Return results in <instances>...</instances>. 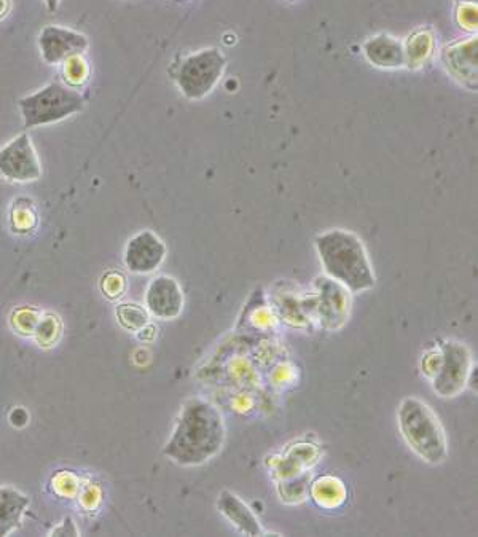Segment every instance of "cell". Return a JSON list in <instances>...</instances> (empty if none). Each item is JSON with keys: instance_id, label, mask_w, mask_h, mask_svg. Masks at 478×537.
I'll return each instance as SVG.
<instances>
[{"instance_id": "obj_21", "label": "cell", "mask_w": 478, "mask_h": 537, "mask_svg": "<svg viewBox=\"0 0 478 537\" xmlns=\"http://www.w3.org/2000/svg\"><path fill=\"white\" fill-rule=\"evenodd\" d=\"M101 291L109 300H117L126 291V279L118 271H107L101 278Z\"/></svg>"}, {"instance_id": "obj_16", "label": "cell", "mask_w": 478, "mask_h": 537, "mask_svg": "<svg viewBox=\"0 0 478 537\" xmlns=\"http://www.w3.org/2000/svg\"><path fill=\"white\" fill-rule=\"evenodd\" d=\"M115 316L123 329L138 334L149 324V311L138 303H120L115 308Z\"/></svg>"}, {"instance_id": "obj_13", "label": "cell", "mask_w": 478, "mask_h": 537, "mask_svg": "<svg viewBox=\"0 0 478 537\" xmlns=\"http://www.w3.org/2000/svg\"><path fill=\"white\" fill-rule=\"evenodd\" d=\"M365 56L370 63L380 67H399L405 64L404 47L388 34L373 37L364 45Z\"/></svg>"}, {"instance_id": "obj_17", "label": "cell", "mask_w": 478, "mask_h": 537, "mask_svg": "<svg viewBox=\"0 0 478 537\" xmlns=\"http://www.w3.org/2000/svg\"><path fill=\"white\" fill-rule=\"evenodd\" d=\"M61 334H63L61 319L56 314L47 313L40 316L32 337H34L40 348H51V346H55L59 342Z\"/></svg>"}, {"instance_id": "obj_12", "label": "cell", "mask_w": 478, "mask_h": 537, "mask_svg": "<svg viewBox=\"0 0 478 537\" xmlns=\"http://www.w3.org/2000/svg\"><path fill=\"white\" fill-rule=\"evenodd\" d=\"M31 499L13 487H0V537L10 536L23 522Z\"/></svg>"}, {"instance_id": "obj_9", "label": "cell", "mask_w": 478, "mask_h": 537, "mask_svg": "<svg viewBox=\"0 0 478 537\" xmlns=\"http://www.w3.org/2000/svg\"><path fill=\"white\" fill-rule=\"evenodd\" d=\"M166 252L168 249L157 233L142 230L126 243L123 262L134 275H149L165 262Z\"/></svg>"}, {"instance_id": "obj_8", "label": "cell", "mask_w": 478, "mask_h": 537, "mask_svg": "<svg viewBox=\"0 0 478 537\" xmlns=\"http://www.w3.org/2000/svg\"><path fill=\"white\" fill-rule=\"evenodd\" d=\"M90 47V40L82 32L48 24L39 36L40 55L50 66L63 64L67 58L83 55Z\"/></svg>"}, {"instance_id": "obj_11", "label": "cell", "mask_w": 478, "mask_h": 537, "mask_svg": "<svg viewBox=\"0 0 478 537\" xmlns=\"http://www.w3.org/2000/svg\"><path fill=\"white\" fill-rule=\"evenodd\" d=\"M217 507H219L220 514L224 515L239 533L247 534V536H260L262 534L259 518L255 517L251 507L247 506L246 502L241 501V498H238L232 491L220 493Z\"/></svg>"}, {"instance_id": "obj_20", "label": "cell", "mask_w": 478, "mask_h": 537, "mask_svg": "<svg viewBox=\"0 0 478 537\" xmlns=\"http://www.w3.org/2000/svg\"><path fill=\"white\" fill-rule=\"evenodd\" d=\"M40 316H42V313L36 310V308H32V306H21L18 310L13 311L10 322H12V327L18 334L32 337Z\"/></svg>"}, {"instance_id": "obj_15", "label": "cell", "mask_w": 478, "mask_h": 537, "mask_svg": "<svg viewBox=\"0 0 478 537\" xmlns=\"http://www.w3.org/2000/svg\"><path fill=\"white\" fill-rule=\"evenodd\" d=\"M37 224H39V216L32 200L18 198L10 211V225H12L13 232L26 235L36 230Z\"/></svg>"}, {"instance_id": "obj_22", "label": "cell", "mask_w": 478, "mask_h": 537, "mask_svg": "<svg viewBox=\"0 0 478 537\" xmlns=\"http://www.w3.org/2000/svg\"><path fill=\"white\" fill-rule=\"evenodd\" d=\"M31 420L28 410L24 407H15L13 408L10 415H8V421L12 424L13 428L23 429L26 428Z\"/></svg>"}, {"instance_id": "obj_14", "label": "cell", "mask_w": 478, "mask_h": 537, "mask_svg": "<svg viewBox=\"0 0 478 537\" xmlns=\"http://www.w3.org/2000/svg\"><path fill=\"white\" fill-rule=\"evenodd\" d=\"M448 66L461 75V79L477 80V39L467 40L466 44L450 47Z\"/></svg>"}, {"instance_id": "obj_7", "label": "cell", "mask_w": 478, "mask_h": 537, "mask_svg": "<svg viewBox=\"0 0 478 537\" xmlns=\"http://www.w3.org/2000/svg\"><path fill=\"white\" fill-rule=\"evenodd\" d=\"M0 176L16 184H29L42 177V165L28 133H21L0 149Z\"/></svg>"}, {"instance_id": "obj_24", "label": "cell", "mask_w": 478, "mask_h": 537, "mask_svg": "<svg viewBox=\"0 0 478 537\" xmlns=\"http://www.w3.org/2000/svg\"><path fill=\"white\" fill-rule=\"evenodd\" d=\"M10 10H12V0H0V20H4Z\"/></svg>"}, {"instance_id": "obj_10", "label": "cell", "mask_w": 478, "mask_h": 537, "mask_svg": "<svg viewBox=\"0 0 478 537\" xmlns=\"http://www.w3.org/2000/svg\"><path fill=\"white\" fill-rule=\"evenodd\" d=\"M145 310L161 321L179 318L184 310L181 284L171 276L161 275L153 278L145 291Z\"/></svg>"}, {"instance_id": "obj_3", "label": "cell", "mask_w": 478, "mask_h": 537, "mask_svg": "<svg viewBox=\"0 0 478 537\" xmlns=\"http://www.w3.org/2000/svg\"><path fill=\"white\" fill-rule=\"evenodd\" d=\"M399 428L408 447L429 464L447 459L448 443L439 416L418 397H407L399 405Z\"/></svg>"}, {"instance_id": "obj_5", "label": "cell", "mask_w": 478, "mask_h": 537, "mask_svg": "<svg viewBox=\"0 0 478 537\" xmlns=\"http://www.w3.org/2000/svg\"><path fill=\"white\" fill-rule=\"evenodd\" d=\"M225 56L217 48H204L182 58L173 77L185 98L198 101L208 96L225 71Z\"/></svg>"}, {"instance_id": "obj_6", "label": "cell", "mask_w": 478, "mask_h": 537, "mask_svg": "<svg viewBox=\"0 0 478 537\" xmlns=\"http://www.w3.org/2000/svg\"><path fill=\"white\" fill-rule=\"evenodd\" d=\"M471 373V353L461 343L448 342L442 346L437 370L432 373V386L440 397H456L466 386Z\"/></svg>"}, {"instance_id": "obj_18", "label": "cell", "mask_w": 478, "mask_h": 537, "mask_svg": "<svg viewBox=\"0 0 478 537\" xmlns=\"http://www.w3.org/2000/svg\"><path fill=\"white\" fill-rule=\"evenodd\" d=\"M313 496L319 506L335 507L345 499V488L338 480L324 477L314 483Z\"/></svg>"}, {"instance_id": "obj_2", "label": "cell", "mask_w": 478, "mask_h": 537, "mask_svg": "<svg viewBox=\"0 0 478 537\" xmlns=\"http://www.w3.org/2000/svg\"><path fill=\"white\" fill-rule=\"evenodd\" d=\"M314 244L322 267L337 283L354 294L375 286V275L364 244L354 233L330 230L319 235Z\"/></svg>"}, {"instance_id": "obj_1", "label": "cell", "mask_w": 478, "mask_h": 537, "mask_svg": "<svg viewBox=\"0 0 478 537\" xmlns=\"http://www.w3.org/2000/svg\"><path fill=\"white\" fill-rule=\"evenodd\" d=\"M224 443L225 423L219 408L209 400L192 397L182 405L163 455L179 466H201L219 455Z\"/></svg>"}, {"instance_id": "obj_25", "label": "cell", "mask_w": 478, "mask_h": 537, "mask_svg": "<svg viewBox=\"0 0 478 537\" xmlns=\"http://www.w3.org/2000/svg\"><path fill=\"white\" fill-rule=\"evenodd\" d=\"M59 4H61V0H45V5L50 13L58 12Z\"/></svg>"}, {"instance_id": "obj_4", "label": "cell", "mask_w": 478, "mask_h": 537, "mask_svg": "<svg viewBox=\"0 0 478 537\" xmlns=\"http://www.w3.org/2000/svg\"><path fill=\"white\" fill-rule=\"evenodd\" d=\"M18 106L23 115L24 128L32 130L37 126L63 122L67 117L79 114L85 101L75 88L67 87L64 83L51 82L42 90L21 98Z\"/></svg>"}, {"instance_id": "obj_23", "label": "cell", "mask_w": 478, "mask_h": 537, "mask_svg": "<svg viewBox=\"0 0 478 537\" xmlns=\"http://www.w3.org/2000/svg\"><path fill=\"white\" fill-rule=\"evenodd\" d=\"M77 534H79V530H77L72 518H64V522L59 525V528L51 531V536H77Z\"/></svg>"}, {"instance_id": "obj_19", "label": "cell", "mask_w": 478, "mask_h": 537, "mask_svg": "<svg viewBox=\"0 0 478 537\" xmlns=\"http://www.w3.org/2000/svg\"><path fill=\"white\" fill-rule=\"evenodd\" d=\"M63 77L67 87L80 88L90 79V66L83 55H74L63 63Z\"/></svg>"}]
</instances>
